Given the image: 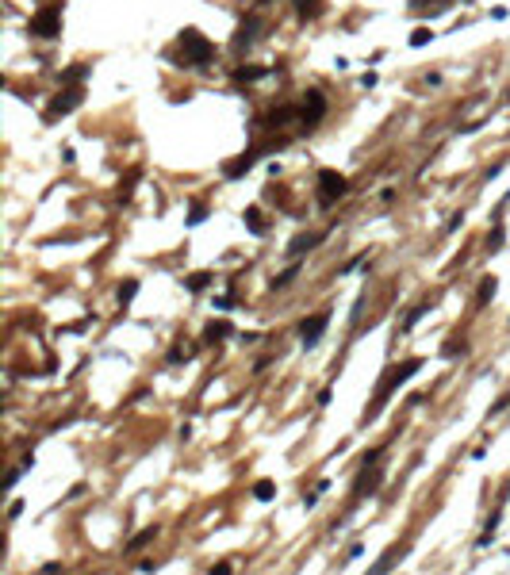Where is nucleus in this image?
I'll return each instance as SVG.
<instances>
[{"label":"nucleus","mask_w":510,"mask_h":575,"mask_svg":"<svg viewBox=\"0 0 510 575\" xmlns=\"http://www.w3.org/2000/svg\"><path fill=\"white\" fill-rule=\"evenodd\" d=\"M81 104V89H73V92H65V96H58L54 104H50V112H47V119H58V115H70L73 107Z\"/></svg>","instance_id":"5"},{"label":"nucleus","mask_w":510,"mask_h":575,"mask_svg":"<svg viewBox=\"0 0 510 575\" xmlns=\"http://www.w3.org/2000/svg\"><path fill=\"white\" fill-rule=\"evenodd\" d=\"M495 288H499V284H495V276H484V280H479V303H487V299H495Z\"/></svg>","instance_id":"10"},{"label":"nucleus","mask_w":510,"mask_h":575,"mask_svg":"<svg viewBox=\"0 0 510 575\" xmlns=\"http://www.w3.org/2000/svg\"><path fill=\"white\" fill-rule=\"evenodd\" d=\"M323 238H326V234H303V238H295V242L288 245V253H292V257H300L303 250H315V245L323 242Z\"/></svg>","instance_id":"6"},{"label":"nucleus","mask_w":510,"mask_h":575,"mask_svg":"<svg viewBox=\"0 0 510 575\" xmlns=\"http://www.w3.org/2000/svg\"><path fill=\"white\" fill-rule=\"evenodd\" d=\"M154 537H157V529H142V533H139V537H134V541H131V544H127V552H139V549H142V544H150V541H154Z\"/></svg>","instance_id":"13"},{"label":"nucleus","mask_w":510,"mask_h":575,"mask_svg":"<svg viewBox=\"0 0 510 575\" xmlns=\"http://www.w3.org/2000/svg\"><path fill=\"white\" fill-rule=\"evenodd\" d=\"M430 38H433L430 31H426V27H418L415 35H410V46H422V43H430Z\"/></svg>","instance_id":"18"},{"label":"nucleus","mask_w":510,"mask_h":575,"mask_svg":"<svg viewBox=\"0 0 510 575\" xmlns=\"http://www.w3.org/2000/svg\"><path fill=\"white\" fill-rule=\"evenodd\" d=\"M461 222H464V211H456V215H453V219H449V227H445V234H453V230H456V227H461Z\"/></svg>","instance_id":"20"},{"label":"nucleus","mask_w":510,"mask_h":575,"mask_svg":"<svg viewBox=\"0 0 510 575\" xmlns=\"http://www.w3.org/2000/svg\"><path fill=\"white\" fill-rule=\"evenodd\" d=\"M203 219H208V207H192V215H188V227H196V222H203Z\"/></svg>","instance_id":"17"},{"label":"nucleus","mask_w":510,"mask_h":575,"mask_svg":"<svg viewBox=\"0 0 510 575\" xmlns=\"http://www.w3.org/2000/svg\"><path fill=\"white\" fill-rule=\"evenodd\" d=\"M134 291H139V280H127L123 288H119V303L127 307V303H131V299H134Z\"/></svg>","instance_id":"14"},{"label":"nucleus","mask_w":510,"mask_h":575,"mask_svg":"<svg viewBox=\"0 0 510 575\" xmlns=\"http://www.w3.org/2000/svg\"><path fill=\"white\" fill-rule=\"evenodd\" d=\"M215 307H219V311H231V307H234V296H219Z\"/></svg>","instance_id":"21"},{"label":"nucleus","mask_w":510,"mask_h":575,"mask_svg":"<svg viewBox=\"0 0 510 575\" xmlns=\"http://www.w3.org/2000/svg\"><path fill=\"white\" fill-rule=\"evenodd\" d=\"M341 192H346V176L334 173V169H323L318 173V207H334Z\"/></svg>","instance_id":"2"},{"label":"nucleus","mask_w":510,"mask_h":575,"mask_svg":"<svg viewBox=\"0 0 510 575\" xmlns=\"http://www.w3.org/2000/svg\"><path fill=\"white\" fill-rule=\"evenodd\" d=\"M487 250H491V253H495V250H502V227H495V234L487 238Z\"/></svg>","instance_id":"19"},{"label":"nucleus","mask_w":510,"mask_h":575,"mask_svg":"<svg viewBox=\"0 0 510 575\" xmlns=\"http://www.w3.org/2000/svg\"><path fill=\"white\" fill-rule=\"evenodd\" d=\"M31 31H35V35H42V38L58 35V8H47V12L35 15V20H31Z\"/></svg>","instance_id":"4"},{"label":"nucleus","mask_w":510,"mask_h":575,"mask_svg":"<svg viewBox=\"0 0 510 575\" xmlns=\"http://www.w3.org/2000/svg\"><path fill=\"white\" fill-rule=\"evenodd\" d=\"M323 107H326V100L318 96V92H311V112H303V119H307V123H318V119H323Z\"/></svg>","instance_id":"7"},{"label":"nucleus","mask_w":510,"mask_h":575,"mask_svg":"<svg viewBox=\"0 0 510 575\" xmlns=\"http://www.w3.org/2000/svg\"><path fill=\"white\" fill-rule=\"evenodd\" d=\"M418 368H422V360H407V365H403V368H395V372H387V376H384V383H380V391H376V403H372V411H369V414H376L380 406L387 403V395H392V391L399 388V383L407 380V376H415Z\"/></svg>","instance_id":"1"},{"label":"nucleus","mask_w":510,"mask_h":575,"mask_svg":"<svg viewBox=\"0 0 510 575\" xmlns=\"http://www.w3.org/2000/svg\"><path fill=\"white\" fill-rule=\"evenodd\" d=\"M426 311H430V303H422V307H415V311H410V314H407V319H403V326H399V330H403V334H410V330H415V322H418V319H422V314H426Z\"/></svg>","instance_id":"11"},{"label":"nucleus","mask_w":510,"mask_h":575,"mask_svg":"<svg viewBox=\"0 0 510 575\" xmlns=\"http://www.w3.org/2000/svg\"><path fill=\"white\" fill-rule=\"evenodd\" d=\"M246 222H249V230H254V234H265V215L257 211V207H246Z\"/></svg>","instance_id":"8"},{"label":"nucleus","mask_w":510,"mask_h":575,"mask_svg":"<svg viewBox=\"0 0 510 575\" xmlns=\"http://www.w3.org/2000/svg\"><path fill=\"white\" fill-rule=\"evenodd\" d=\"M272 495H277V483H269V480H261V483L254 487V498H261V503H269Z\"/></svg>","instance_id":"12"},{"label":"nucleus","mask_w":510,"mask_h":575,"mask_svg":"<svg viewBox=\"0 0 510 575\" xmlns=\"http://www.w3.org/2000/svg\"><path fill=\"white\" fill-rule=\"evenodd\" d=\"M326 322H330V311H318V314H311V319L300 322V342H303V349H315V345L323 342Z\"/></svg>","instance_id":"3"},{"label":"nucleus","mask_w":510,"mask_h":575,"mask_svg":"<svg viewBox=\"0 0 510 575\" xmlns=\"http://www.w3.org/2000/svg\"><path fill=\"white\" fill-rule=\"evenodd\" d=\"M208 280H211L208 273H196V276H188V288H192V291H203V288H208Z\"/></svg>","instance_id":"15"},{"label":"nucleus","mask_w":510,"mask_h":575,"mask_svg":"<svg viewBox=\"0 0 510 575\" xmlns=\"http://www.w3.org/2000/svg\"><path fill=\"white\" fill-rule=\"evenodd\" d=\"M295 273H300V265H288V268H284V273H280V276H277V284H272V288H284V284H288V280H292V276H295Z\"/></svg>","instance_id":"16"},{"label":"nucleus","mask_w":510,"mask_h":575,"mask_svg":"<svg viewBox=\"0 0 510 575\" xmlns=\"http://www.w3.org/2000/svg\"><path fill=\"white\" fill-rule=\"evenodd\" d=\"M226 334H231V326H226V322L219 319V322H211V326H208V334H203V337H208V342H223Z\"/></svg>","instance_id":"9"}]
</instances>
